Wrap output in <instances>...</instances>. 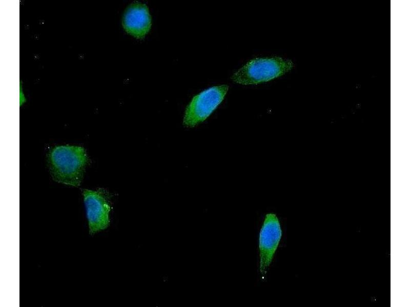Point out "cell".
<instances>
[{
  "mask_svg": "<svg viewBox=\"0 0 410 307\" xmlns=\"http://www.w3.org/2000/svg\"><path fill=\"white\" fill-rule=\"evenodd\" d=\"M293 66L291 60L279 57L256 58L235 72L232 79L244 85L257 84L280 76Z\"/></svg>",
  "mask_w": 410,
  "mask_h": 307,
  "instance_id": "7a4b0ae2",
  "label": "cell"
},
{
  "mask_svg": "<svg viewBox=\"0 0 410 307\" xmlns=\"http://www.w3.org/2000/svg\"><path fill=\"white\" fill-rule=\"evenodd\" d=\"M282 237V229L277 216L265 215L259 236V272L262 281H265L269 268Z\"/></svg>",
  "mask_w": 410,
  "mask_h": 307,
  "instance_id": "3957f363",
  "label": "cell"
},
{
  "mask_svg": "<svg viewBox=\"0 0 410 307\" xmlns=\"http://www.w3.org/2000/svg\"><path fill=\"white\" fill-rule=\"evenodd\" d=\"M122 26L125 31L138 39L143 38L151 26L147 6L138 2L131 4L125 12Z\"/></svg>",
  "mask_w": 410,
  "mask_h": 307,
  "instance_id": "8992f818",
  "label": "cell"
},
{
  "mask_svg": "<svg viewBox=\"0 0 410 307\" xmlns=\"http://www.w3.org/2000/svg\"><path fill=\"white\" fill-rule=\"evenodd\" d=\"M83 196L90 234L107 228L111 207L106 197L99 191L88 189L84 191Z\"/></svg>",
  "mask_w": 410,
  "mask_h": 307,
  "instance_id": "5b68a950",
  "label": "cell"
},
{
  "mask_svg": "<svg viewBox=\"0 0 410 307\" xmlns=\"http://www.w3.org/2000/svg\"><path fill=\"white\" fill-rule=\"evenodd\" d=\"M228 85L210 87L196 95L185 111L183 124L193 127L206 120L223 100Z\"/></svg>",
  "mask_w": 410,
  "mask_h": 307,
  "instance_id": "277c9868",
  "label": "cell"
},
{
  "mask_svg": "<svg viewBox=\"0 0 410 307\" xmlns=\"http://www.w3.org/2000/svg\"><path fill=\"white\" fill-rule=\"evenodd\" d=\"M87 161V155L83 147L60 145L52 149L48 162L54 180L64 184L78 186L82 181Z\"/></svg>",
  "mask_w": 410,
  "mask_h": 307,
  "instance_id": "6da1fadb",
  "label": "cell"
}]
</instances>
